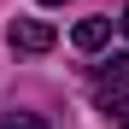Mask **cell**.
Masks as SVG:
<instances>
[{
	"label": "cell",
	"instance_id": "obj_7",
	"mask_svg": "<svg viewBox=\"0 0 129 129\" xmlns=\"http://www.w3.org/2000/svg\"><path fill=\"white\" fill-rule=\"evenodd\" d=\"M41 6H64V0H41Z\"/></svg>",
	"mask_w": 129,
	"mask_h": 129
},
{
	"label": "cell",
	"instance_id": "obj_1",
	"mask_svg": "<svg viewBox=\"0 0 129 129\" xmlns=\"http://www.w3.org/2000/svg\"><path fill=\"white\" fill-rule=\"evenodd\" d=\"M94 100L106 106V112L129 100V53H112V59H100V71H94Z\"/></svg>",
	"mask_w": 129,
	"mask_h": 129
},
{
	"label": "cell",
	"instance_id": "obj_5",
	"mask_svg": "<svg viewBox=\"0 0 129 129\" xmlns=\"http://www.w3.org/2000/svg\"><path fill=\"white\" fill-rule=\"evenodd\" d=\"M106 117H112L117 129H129V100H123V106H112V112H106Z\"/></svg>",
	"mask_w": 129,
	"mask_h": 129
},
{
	"label": "cell",
	"instance_id": "obj_3",
	"mask_svg": "<svg viewBox=\"0 0 129 129\" xmlns=\"http://www.w3.org/2000/svg\"><path fill=\"white\" fill-rule=\"evenodd\" d=\"M71 41L82 53H94V47H106V41H112V18H82V24L71 29Z\"/></svg>",
	"mask_w": 129,
	"mask_h": 129
},
{
	"label": "cell",
	"instance_id": "obj_4",
	"mask_svg": "<svg viewBox=\"0 0 129 129\" xmlns=\"http://www.w3.org/2000/svg\"><path fill=\"white\" fill-rule=\"evenodd\" d=\"M0 129H47V123H41L35 112H12V117H6V123H0Z\"/></svg>",
	"mask_w": 129,
	"mask_h": 129
},
{
	"label": "cell",
	"instance_id": "obj_2",
	"mask_svg": "<svg viewBox=\"0 0 129 129\" xmlns=\"http://www.w3.org/2000/svg\"><path fill=\"white\" fill-rule=\"evenodd\" d=\"M12 47L18 53H47L53 47V29L41 24V18H18V24H12Z\"/></svg>",
	"mask_w": 129,
	"mask_h": 129
},
{
	"label": "cell",
	"instance_id": "obj_6",
	"mask_svg": "<svg viewBox=\"0 0 129 129\" xmlns=\"http://www.w3.org/2000/svg\"><path fill=\"white\" fill-rule=\"evenodd\" d=\"M117 24H123V35H129V6H123V18H117Z\"/></svg>",
	"mask_w": 129,
	"mask_h": 129
}]
</instances>
